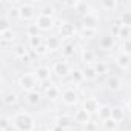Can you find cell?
Returning <instances> with one entry per match:
<instances>
[{"instance_id": "1", "label": "cell", "mask_w": 131, "mask_h": 131, "mask_svg": "<svg viewBox=\"0 0 131 131\" xmlns=\"http://www.w3.org/2000/svg\"><path fill=\"white\" fill-rule=\"evenodd\" d=\"M9 114H11V122L16 131H37L39 120L32 111L26 110L25 106H20Z\"/></svg>"}, {"instance_id": "2", "label": "cell", "mask_w": 131, "mask_h": 131, "mask_svg": "<svg viewBox=\"0 0 131 131\" xmlns=\"http://www.w3.org/2000/svg\"><path fill=\"white\" fill-rule=\"evenodd\" d=\"M14 86L22 93V94H28V93H32L36 90H42V85L40 82L37 80L34 71L29 68V70H23L17 74L16 80H14Z\"/></svg>"}, {"instance_id": "3", "label": "cell", "mask_w": 131, "mask_h": 131, "mask_svg": "<svg viewBox=\"0 0 131 131\" xmlns=\"http://www.w3.org/2000/svg\"><path fill=\"white\" fill-rule=\"evenodd\" d=\"M82 90L67 85V83H62V97H60V106H63L65 110H71V113L80 106L82 103Z\"/></svg>"}, {"instance_id": "4", "label": "cell", "mask_w": 131, "mask_h": 131, "mask_svg": "<svg viewBox=\"0 0 131 131\" xmlns=\"http://www.w3.org/2000/svg\"><path fill=\"white\" fill-rule=\"evenodd\" d=\"M96 48H97V51L100 52V56L102 54H106L108 57L110 56H113L116 51H117V45H119V40L116 39V36L111 32V31H108L106 28L100 32V36H99V39L96 40Z\"/></svg>"}, {"instance_id": "5", "label": "cell", "mask_w": 131, "mask_h": 131, "mask_svg": "<svg viewBox=\"0 0 131 131\" xmlns=\"http://www.w3.org/2000/svg\"><path fill=\"white\" fill-rule=\"evenodd\" d=\"M51 68H52V74H54V80L59 82V83H65L67 79L70 77L71 74V70L74 67L73 62H68L62 57H52L51 60Z\"/></svg>"}, {"instance_id": "6", "label": "cell", "mask_w": 131, "mask_h": 131, "mask_svg": "<svg viewBox=\"0 0 131 131\" xmlns=\"http://www.w3.org/2000/svg\"><path fill=\"white\" fill-rule=\"evenodd\" d=\"M100 83L108 94H120V93H123L125 85H126L123 74L119 71H111L103 80H100Z\"/></svg>"}, {"instance_id": "7", "label": "cell", "mask_w": 131, "mask_h": 131, "mask_svg": "<svg viewBox=\"0 0 131 131\" xmlns=\"http://www.w3.org/2000/svg\"><path fill=\"white\" fill-rule=\"evenodd\" d=\"M103 23V14L96 8V5L93 3V8L83 14L80 19H77V25L85 26V28H93V29H105L102 26Z\"/></svg>"}, {"instance_id": "8", "label": "cell", "mask_w": 131, "mask_h": 131, "mask_svg": "<svg viewBox=\"0 0 131 131\" xmlns=\"http://www.w3.org/2000/svg\"><path fill=\"white\" fill-rule=\"evenodd\" d=\"M39 5L40 2H19V16L20 23L29 25L39 16Z\"/></svg>"}, {"instance_id": "9", "label": "cell", "mask_w": 131, "mask_h": 131, "mask_svg": "<svg viewBox=\"0 0 131 131\" xmlns=\"http://www.w3.org/2000/svg\"><path fill=\"white\" fill-rule=\"evenodd\" d=\"M22 100H23V94L13 85V86H5L3 88V93H2V102H3V106L5 108H11L13 111L20 108L22 105Z\"/></svg>"}, {"instance_id": "10", "label": "cell", "mask_w": 131, "mask_h": 131, "mask_svg": "<svg viewBox=\"0 0 131 131\" xmlns=\"http://www.w3.org/2000/svg\"><path fill=\"white\" fill-rule=\"evenodd\" d=\"M100 57V52L97 51L94 43H80V51H79V65H94L96 60Z\"/></svg>"}, {"instance_id": "11", "label": "cell", "mask_w": 131, "mask_h": 131, "mask_svg": "<svg viewBox=\"0 0 131 131\" xmlns=\"http://www.w3.org/2000/svg\"><path fill=\"white\" fill-rule=\"evenodd\" d=\"M42 93L45 97L46 105H60V97H62V83L52 80L46 85L42 86Z\"/></svg>"}, {"instance_id": "12", "label": "cell", "mask_w": 131, "mask_h": 131, "mask_svg": "<svg viewBox=\"0 0 131 131\" xmlns=\"http://www.w3.org/2000/svg\"><path fill=\"white\" fill-rule=\"evenodd\" d=\"M77 26H79L77 22H73V20H67V19L59 17V25H57L56 32L63 39V42L74 40V39H77Z\"/></svg>"}, {"instance_id": "13", "label": "cell", "mask_w": 131, "mask_h": 131, "mask_svg": "<svg viewBox=\"0 0 131 131\" xmlns=\"http://www.w3.org/2000/svg\"><path fill=\"white\" fill-rule=\"evenodd\" d=\"M31 70L34 71V74H36V77H37V80L40 82L42 86L54 80L51 62H45V60L43 62H37V63H34L32 67H31Z\"/></svg>"}, {"instance_id": "14", "label": "cell", "mask_w": 131, "mask_h": 131, "mask_svg": "<svg viewBox=\"0 0 131 131\" xmlns=\"http://www.w3.org/2000/svg\"><path fill=\"white\" fill-rule=\"evenodd\" d=\"M60 17V16H59ZM59 17H49V16H42L39 14L37 19L32 22V25L42 32V34H51L57 29V25H59Z\"/></svg>"}, {"instance_id": "15", "label": "cell", "mask_w": 131, "mask_h": 131, "mask_svg": "<svg viewBox=\"0 0 131 131\" xmlns=\"http://www.w3.org/2000/svg\"><path fill=\"white\" fill-rule=\"evenodd\" d=\"M45 97H43V93L42 90H36L32 93H28V94H23V100H22V105L32 111V110H40L43 105H45Z\"/></svg>"}, {"instance_id": "16", "label": "cell", "mask_w": 131, "mask_h": 131, "mask_svg": "<svg viewBox=\"0 0 131 131\" xmlns=\"http://www.w3.org/2000/svg\"><path fill=\"white\" fill-rule=\"evenodd\" d=\"M79 51H80V42L77 39L74 40H67L63 43L62 46V51L59 54V57L65 59V60H68V62H73L79 59Z\"/></svg>"}, {"instance_id": "17", "label": "cell", "mask_w": 131, "mask_h": 131, "mask_svg": "<svg viewBox=\"0 0 131 131\" xmlns=\"http://www.w3.org/2000/svg\"><path fill=\"white\" fill-rule=\"evenodd\" d=\"M110 57H111V62H113V67H114L119 73H122V74L131 73V57H129V56L116 51V52H114L113 56H110Z\"/></svg>"}, {"instance_id": "18", "label": "cell", "mask_w": 131, "mask_h": 131, "mask_svg": "<svg viewBox=\"0 0 131 131\" xmlns=\"http://www.w3.org/2000/svg\"><path fill=\"white\" fill-rule=\"evenodd\" d=\"M63 43H65L63 39H62L56 31L51 32V34H46V36H45V45H46V48H48L51 57H57V56L60 54Z\"/></svg>"}, {"instance_id": "19", "label": "cell", "mask_w": 131, "mask_h": 131, "mask_svg": "<svg viewBox=\"0 0 131 131\" xmlns=\"http://www.w3.org/2000/svg\"><path fill=\"white\" fill-rule=\"evenodd\" d=\"M67 85H71V86H76L79 90H83V86H86V79H85V74H83V70L79 63H74V67L71 70V74L70 77L65 82Z\"/></svg>"}, {"instance_id": "20", "label": "cell", "mask_w": 131, "mask_h": 131, "mask_svg": "<svg viewBox=\"0 0 131 131\" xmlns=\"http://www.w3.org/2000/svg\"><path fill=\"white\" fill-rule=\"evenodd\" d=\"M94 5L103 16H113V17H116L122 8V3L117 0H99Z\"/></svg>"}, {"instance_id": "21", "label": "cell", "mask_w": 131, "mask_h": 131, "mask_svg": "<svg viewBox=\"0 0 131 131\" xmlns=\"http://www.w3.org/2000/svg\"><path fill=\"white\" fill-rule=\"evenodd\" d=\"M102 102H103V100H100L99 96H94V94H83L80 106H82L85 111H88L93 117H96V114L99 113V108H100Z\"/></svg>"}, {"instance_id": "22", "label": "cell", "mask_w": 131, "mask_h": 131, "mask_svg": "<svg viewBox=\"0 0 131 131\" xmlns=\"http://www.w3.org/2000/svg\"><path fill=\"white\" fill-rule=\"evenodd\" d=\"M103 29H93V28H85V26H77V40L80 43H96L99 39L100 32Z\"/></svg>"}, {"instance_id": "23", "label": "cell", "mask_w": 131, "mask_h": 131, "mask_svg": "<svg viewBox=\"0 0 131 131\" xmlns=\"http://www.w3.org/2000/svg\"><path fill=\"white\" fill-rule=\"evenodd\" d=\"M94 68H96V73L99 76V80H103L111 71H113V62H111V57H105V56H100L96 63H94Z\"/></svg>"}, {"instance_id": "24", "label": "cell", "mask_w": 131, "mask_h": 131, "mask_svg": "<svg viewBox=\"0 0 131 131\" xmlns=\"http://www.w3.org/2000/svg\"><path fill=\"white\" fill-rule=\"evenodd\" d=\"M71 117H73V122H74V126L77 128V129H82V128H85L94 117L88 113V111H85L82 106H79V108H76L73 113H71Z\"/></svg>"}, {"instance_id": "25", "label": "cell", "mask_w": 131, "mask_h": 131, "mask_svg": "<svg viewBox=\"0 0 131 131\" xmlns=\"http://www.w3.org/2000/svg\"><path fill=\"white\" fill-rule=\"evenodd\" d=\"M0 42H2V45L3 46H14V45H17L19 42H22L20 40V34H19V31L16 29V26H13V28H9V29H6V31H2L0 32Z\"/></svg>"}, {"instance_id": "26", "label": "cell", "mask_w": 131, "mask_h": 131, "mask_svg": "<svg viewBox=\"0 0 131 131\" xmlns=\"http://www.w3.org/2000/svg\"><path fill=\"white\" fill-rule=\"evenodd\" d=\"M128 117H129V114H128L123 103H113L111 105V119H114L117 123L122 125Z\"/></svg>"}, {"instance_id": "27", "label": "cell", "mask_w": 131, "mask_h": 131, "mask_svg": "<svg viewBox=\"0 0 131 131\" xmlns=\"http://www.w3.org/2000/svg\"><path fill=\"white\" fill-rule=\"evenodd\" d=\"M116 20L120 25H125V26L131 28V3H122V8L117 13Z\"/></svg>"}, {"instance_id": "28", "label": "cell", "mask_w": 131, "mask_h": 131, "mask_svg": "<svg viewBox=\"0 0 131 131\" xmlns=\"http://www.w3.org/2000/svg\"><path fill=\"white\" fill-rule=\"evenodd\" d=\"M25 43L28 45V48L32 51H36L37 48H40L42 45H45V34H36V36H29V37H25Z\"/></svg>"}, {"instance_id": "29", "label": "cell", "mask_w": 131, "mask_h": 131, "mask_svg": "<svg viewBox=\"0 0 131 131\" xmlns=\"http://www.w3.org/2000/svg\"><path fill=\"white\" fill-rule=\"evenodd\" d=\"M82 70H83V74H85V79H86V85L88 83H96L99 80V76L96 73V68L94 65H80ZM100 82V80H99Z\"/></svg>"}, {"instance_id": "30", "label": "cell", "mask_w": 131, "mask_h": 131, "mask_svg": "<svg viewBox=\"0 0 131 131\" xmlns=\"http://www.w3.org/2000/svg\"><path fill=\"white\" fill-rule=\"evenodd\" d=\"M110 117H111V103L110 102H102V105L99 108V113L96 114L94 119L99 120V122H103V120H106Z\"/></svg>"}, {"instance_id": "31", "label": "cell", "mask_w": 131, "mask_h": 131, "mask_svg": "<svg viewBox=\"0 0 131 131\" xmlns=\"http://www.w3.org/2000/svg\"><path fill=\"white\" fill-rule=\"evenodd\" d=\"M0 131H16L11 122V114L9 113H3L0 117Z\"/></svg>"}, {"instance_id": "32", "label": "cell", "mask_w": 131, "mask_h": 131, "mask_svg": "<svg viewBox=\"0 0 131 131\" xmlns=\"http://www.w3.org/2000/svg\"><path fill=\"white\" fill-rule=\"evenodd\" d=\"M122 128V125L120 123H117L114 119H106V120H103V122H100V131H117V129H120Z\"/></svg>"}, {"instance_id": "33", "label": "cell", "mask_w": 131, "mask_h": 131, "mask_svg": "<svg viewBox=\"0 0 131 131\" xmlns=\"http://www.w3.org/2000/svg\"><path fill=\"white\" fill-rule=\"evenodd\" d=\"M117 51L131 57V39L123 40V42H119V45H117Z\"/></svg>"}, {"instance_id": "34", "label": "cell", "mask_w": 131, "mask_h": 131, "mask_svg": "<svg viewBox=\"0 0 131 131\" xmlns=\"http://www.w3.org/2000/svg\"><path fill=\"white\" fill-rule=\"evenodd\" d=\"M123 105H125V108H126V111H128V114H129V117H131V93L126 94V97H125V100H123Z\"/></svg>"}, {"instance_id": "35", "label": "cell", "mask_w": 131, "mask_h": 131, "mask_svg": "<svg viewBox=\"0 0 131 131\" xmlns=\"http://www.w3.org/2000/svg\"><path fill=\"white\" fill-rule=\"evenodd\" d=\"M125 131H131V128H125Z\"/></svg>"}, {"instance_id": "36", "label": "cell", "mask_w": 131, "mask_h": 131, "mask_svg": "<svg viewBox=\"0 0 131 131\" xmlns=\"http://www.w3.org/2000/svg\"><path fill=\"white\" fill-rule=\"evenodd\" d=\"M73 131H80V129H73Z\"/></svg>"}]
</instances>
